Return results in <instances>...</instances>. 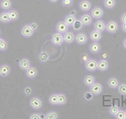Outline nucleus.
<instances>
[{"instance_id": "1", "label": "nucleus", "mask_w": 126, "mask_h": 119, "mask_svg": "<svg viewBox=\"0 0 126 119\" xmlns=\"http://www.w3.org/2000/svg\"><path fill=\"white\" fill-rule=\"evenodd\" d=\"M30 106L34 110H40L44 106V102L39 96H33L30 100Z\"/></svg>"}, {"instance_id": "2", "label": "nucleus", "mask_w": 126, "mask_h": 119, "mask_svg": "<svg viewBox=\"0 0 126 119\" xmlns=\"http://www.w3.org/2000/svg\"><path fill=\"white\" fill-rule=\"evenodd\" d=\"M119 29V25L117 21L115 20H109L106 23V31L109 34L114 35L118 32Z\"/></svg>"}, {"instance_id": "3", "label": "nucleus", "mask_w": 126, "mask_h": 119, "mask_svg": "<svg viewBox=\"0 0 126 119\" xmlns=\"http://www.w3.org/2000/svg\"><path fill=\"white\" fill-rule=\"evenodd\" d=\"M91 16L93 17V19H102L104 15V9L100 6H95L91 9Z\"/></svg>"}, {"instance_id": "4", "label": "nucleus", "mask_w": 126, "mask_h": 119, "mask_svg": "<svg viewBox=\"0 0 126 119\" xmlns=\"http://www.w3.org/2000/svg\"><path fill=\"white\" fill-rule=\"evenodd\" d=\"M85 69L89 72H94L97 70V60L94 58H90L84 64Z\"/></svg>"}, {"instance_id": "5", "label": "nucleus", "mask_w": 126, "mask_h": 119, "mask_svg": "<svg viewBox=\"0 0 126 119\" xmlns=\"http://www.w3.org/2000/svg\"><path fill=\"white\" fill-rule=\"evenodd\" d=\"M51 43L56 46H61L64 43L63 39V34H61L59 32H56L51 36Z\"/></svg>"}, {"instance_id": "6", "label": "nucleus", "mask_w": 126, "mask_h": 119, "mask_svg": "<svg viewBox=\"0 0 126 119\" xmlns=\"http://www.w3.org/2000/svg\"><path fill=\"white\" fill-rule=\"evenodd\" d=\"M78 8L81 11L87 13V12L91 11L93 8V4L89 0H81L78 3Z\"/></svg>"}, {"instance_id": "7", "label": "nucleus", "mask_w": 126, "mask_h": 119, "mask_svg": "<svg viewBox=\"0 0 126 119\" xmlns=\"http://www.w3.org/2000/svg\"><path fill=\"white\" fill-rule=\"evenodd\" d=\"M89 90L93 92V94L94 95V96H99V95H101L103 93V86L102 83L96 81L94 84L92 85V86L89 87Z\"/></svg>"}, {"instance_id": "8", "label": "nucleus", "mask_w": 126, "mask_h": 119, "mask_svg": "<svg viewBox=\"0 0 126 119\" xmlns=\"http://www.w3.org/2000/svg\"><path fill=\"white\" fill-rule=\"evenodd\" d=\"M34 31L30 27L29 24L28 25H24L22 26L21 29H20V35L24 38H30L34 35Z\"/></svg>"}, {"instance_id": "9", "label": "nucleus", "mask_w": 126, "mask_h": 119, "mask_svg": "<svg viewBox=\"0 0 126 119\" xmlns=\"http://www.w3.org/2000/svg\"><path fill=\"white\" fill-rule=\"evenodd\" d=\"M87 40H88V37H87V35L86 33H84V32H78L76 35L75 41L79 45H84L87 43Z\"/></svg>"}, {"instance_id": "10", "label": "nucleus", "mask_w": 126, "mask_h": 119, "mask_svg": "<svg viewBox=\"0 0 126 119\" xmlns=\"http://www.w3.org/2000/svg\"><path fill=\"white\" fill-rule=\"evenodd\" d=\"M69 26L64 20L62 21H59L56 25V32H59L61 34H65L66 32H67L69 30Z\"/></svg>"}, {"instance_id": "11", "label": "nucleus", "mask_w": 126, "mask_h": 119, "mask_svg": "<svg viewBox=\"0 0 126 119\" xmlns=\"http://www.w3.org/2000/svg\"><path fill=\"white\" fill-rule=\"evenodd\" d=\"M109 60L100 59L97 60V70L101 72H104L109 70Z\"/></svg>"}, {"instance_id": "12", "label": "nucleus", "mask_w": 126, "mask_h": 119, "mask_svg": "<svg viewBox=\"0 0 126 119\" xmlns=\"http://www.w3.org/2000/svg\"><path fill=\"white\" fill-rule=\"evenodd\" d=\"M89 37L92 41L93 42H99L103 39V33L98 30H96L93 29L89 34Z\"/></svg>"}, {"instance_id": "13", "label": "nucleus", "mask_w": 126, "mask_h": 119, "mask_svg": "<svg viewBox=\"0 0 126 119\" xmlns=\"http://www.w3.org/2000/svg\"><path fill=\"white\" fill-rule=\"evenodd\" d=\"M89 51L92 54L97 55V54L101 53V50H102V46H101L99 42H92V43L89 45Z\"/></svg>"}, {"instance_id": "14", "label": "nucleus", "mask_w": 126, "mask_h": 119, "mask_svg": "<svg viewBox=\"0 0 126 119\" xmlns=\"http://www.w3.org/2000/svg\"><path fill=\"white\" fill-rule=\"evenodd\" d=\"M63 39H64V42L66 44H72L75 41L76 39V35L74 34L73 31H68L63 34Z\"/></svg>"}, {"instance_id": "15", "label": "nucleus", "mask_w": 126, "mask_h": 119, "mask_svg": "<svg viewBox=\"0 0 126 119\" xmlns=\"http://www.w3.org/2000/svg\"><path fill=\"white\" fill-rule=\"evenodd\" d=\"M11 73V66L9 64H3L0 66V76L7 77Z\"/></svg>"}, {"instance_id": "16", "label": "nucleus", "mask_w": 126, "mask_h": 119, "mask_svg": "<svg viewBox=\"0 0 126 119\" xmlns=\"http://www.w3.org/2000/svg\"><path fill=\"white\" fill-rule=\"evenodd\" d=\"M119 85V80L115 76H111L107 80V86H109V88H110L112 90L117 89Z\"/></svg>"}, {"instance_id": "17", "label": "nucleus", "mask_w": 126, "mask_h": 119, "mask_svg": "<svg viewBox=\"0 0 126 119\" xmlns=\"http://www.w3.org/2000/svg\"><path fill=\"white\" fill-rule=\"evenodd\" d=\"M79 19L81 20V22L84 26H89L93 24V17L87 13H85L84 14L81 15Z\"/></svg>"}, {"instance_id": "18", "label": "nucleus", "mask_w": 126, "mask_h": 119, "mask_svg": "<svg viewBox=\"0 0 126 119\" xmlns=\"http://www.w3.org/2000/svg\"><path fill=\"white\" fill-rule=\"evenodd\" d=\"M93 29H96V30H98L100 32H103L106 30V23H105L103 20L102 19H97L96 21L94 22L93 24Z\"/></svg>"}, {"instance_id": "19", "label": "nucleus", "mask_w": 126, "mask_h": 119, "mask_svg": "<svg viewBox=\"0 0 126 119\" xmlns=\"http://www.w3.org/2000/svg\"><path fill=\"white\" fill-rule=\"evenodd\" d=\"M31 66V61L28 58H22L19 60V67L25 71Z\"/></svg>"}, {"instance_id": "20", "label": "nucleus", "mask_w": 126, "mask_h": 119, "mask_svg": "<svg viewBox=\"0 0 126 119\" xmlns=\"http://www.w3.org/2000/svg\"><path fill=\"white\" fill-rule=\"evenodd\" d=\"M38 70L35 66H30L28 70H25V75L28 78L30 79H34L35 77H37L38 76Z\"/></svg>"}, {"instance_id": "21", "label": "nucleus", "mask_w": 126, "mask_h": 119, "mask_svg": "<svg viewBox=\"0 0 126 119\" xmlns=\"http://www.w3.org/2000/svg\"><path fill=\"white\" fill-rule=\"evenodd\" d=\"M83 84L85 85L87 87H90L92 85H93L96 82V78L93 75H86V76L83 77Z\"/></svg>"}, {"instance_id": "22", "label": "nucleus", "mask_w": 126, "mask_h": 119, "mask_svg": "<svg viewBox=\"0 0 126 119\" xmlns=\"http://www.w3.org/2000/svg\"><path fill=\"white\" fill-rule=\"evenodd\" d=\"M38 60L40 63H47L50 60V55L46 50H41L38 54Z\"/></svg>"}, {"instance_id": "23", "label": "nucleus", "mask_w": 126, "mask_h": 119, "mask_svg": "<svg viewBox=\"0 0 126 119\" xmlns=\"http://www.w3.org/2000/svg\"><path fill=\"white\" fill-rule=\"evenodd\" d=\"M12 6H13L12 0H1V2H0V8L4 11H8V10L11 9Z\"/></svg>"}, {"instance_id": "24", "label": "nucleus", "mask_w": 126, "mask_h": 119, "mask_svg": "<svg viewBox=\"0 0 126 119\" xmlns=\"http://www.w3.org/2000/svg\"><path fill=\"white\" fill-rule=\"evenodd\" d=\"M9 12V18L11 19V22H15L17 21L19 18V13L18 10H16L15 9H11L9 10H8Z\"/></svg>"}, {"instance_id": "25", "label": "nucleus", "mask_w": 126, "mask_h": 119, "mask_svg": "<svg viewBox=\"0 0 126 119\" xmlns=\"http://www.w3.org/2000/svg\"><path fill=\"white\" fill-rule=\"evenodd\" d=\"M58 95V105L59 106H64L67 102V96L64 92L57 93Z\"/></svg>"}, {"instance_id": "26", "label": "nucleus", "mask_w": 126, "mask_h": 119, "mask_svg": "<svg viewBox=\"0 0 126 119\" xmlns=\"http://www.w3.org/2000/svg\"><path fill=\"white\" fill-rule=\"evenodd\" d=\"M0 22L3 24H8L11 22V19L9 18V14L8 11H3L0 13Z\"/></svg>"}, {"instance_id": "27", "label": "nucleus", "mask_w": 126, "mask_h": 119, "mask_svg": "<svg viewBox=\"0 0 126 119\" xmlns=\"http://www.w3.org/2000/svg\"><path fill=\"white\" fill-rule=\"evenodd\" d=\"M77 19H78V18H77L76 16H73L72 14H70V13L66 14L64 18V21L66 22V23L70 27H72V26L73 25V24L75 23V21H76Z\"/></svg>"}, {"instance_id": "28", "label": "nucleus", "mask_w": 126, "mask_h": 119, "mask_svg": "<svg viewBox=\"0 0 126 119\" xmlns=\"http://www.w3.org/2000/svg\"><path fill=\"white\" fill-rule=\"evenodd\" d=\"M93 97H94V95L93 94V92H91L90 90H87L83 92L82 93V98L84 101H86L87 102H90L93 100Z\"/></svg>"}, {"instance_id": "29", "label": "nucleus", "mask_w": 126, "mask_h": 119, "mask_svg": "<svg viewBox=\"0 0 126 119\" xmlns=\"http://www.w3.org/2000/svg\"><path fill=\"white\" fill-rule=\"evenodd\" d=\"M103 5L107 9H113L117 5L116 0H103Z\"/></svg>"}, {"instance_id": "30", "label": "nucleus", "mask_w": 126, "mask_h": 119, "mask_svg": "<svg viewBox=\"0 0 126 119\" xmlns=\"http://www.w3.org/2000/svg\"><path fill=\"white\" fill-rule=\"evenodd\" d=\"M49 103L52 106H57L58 105V95L57 93H51L48 97Z\"/></svg>"}, {"instance_id": "31", "label": "nucleus", "mask_w": 126, "mask_h": 119, "mask_svg": "<svg viewBox=\"0 0 126 119\" xmlns=\"http://www.w3.org/2000/svg\"><path fill=\"white\" fill-rule=\"evenodd\" d=\"M119 109H120V107H119V105L117 103H115L114 105H112V106H110L109 107V114L114 118V117L117 115L118 112H119Z\"/></svg>"}, {"instance_id": "32", "label": "nucleus", "mask_w": 126, "mask_h": 119, "mask_svg": "<svg viewBox=\"0 0 126 119\" xmlns=\"http://www.w3.org/2000/svg\"><path fill=\"white\" fill-rule=\"evenodd\" d=\"M72 29L74 31H80V30H82L83 29V27H84V25H82V23L81 22V20L78 19L75 21V23L73 24V25L72 26Z\"/></svg>"}, {"instance_id": "33", "label": "nucleus", "mask_w": 126, "mask_h": 119, "mask_svg": "<svg viewBox=\"0 0 126 119\" xmlns=\"http://www.w3.org/2000/svg\"><path fill=\"white\" fill-rule=\"evenodd\" d=\"M59 113L57 111H50L46 113V119H58Z\"/></svg>"}, {"instance_id": "34", "label": "nucleus", "mask_w": 126, "mask_h": 119, "mask_svg": "<svg viewBox=\"0 0 126 119\" xmlns=\"http://www.w3.org/2000/svg\"><path fill=\"white\" fill-rule=\"evenodd\" d=\"M117 90L119 95H121V96H126V83L125 82L119 83Z\"/></svg>"}, {"instance_id": "35", "label": "nucleus", "mask_w": 126, "mask_h": 119, "mask_svg": "<svg viewBox=\"0 0 126 119\" xmlns=\"http://www.w3.org/2000/svg\"><path fill=\"white\" fill-rule=\"evenodd\" d=\"M22 92H23V94L24 95V96H30L33 94L34 90H33V87H32L31 86H25L23 88V91H22Z\"/></svg>"}, {"instance_id": "36", "label": "nucleus", "mask_w": 126, "mask_h": 119, "mask_svg": "<svg viewBox=\"0 0 126 119\" xmlns=\"http://www.w3.org/2000/svg\"><path fill=\"white\" fill-rule=\"evenodd\" d=\"M9 48V43L5 39H2V41L0 43V50L1 51H6Z\"/></svg>"}, {"instance_id": "37", "label": "nucleus", "mask_w": 126, "mask_h": 119, "mask_svg": "<svg viewBox=\"0 0 126 119\" xmlns=\"http://www.w3.org/2000/svg\"><path fill=\"white\" fill-rule=\"evenodd\" d=\"M73 3H74L73 0H62V4L63 7H65V8L72 7Z\"/></svg>"}, {"instance_id": "38", "label": "nucleus", "mask_w": 126, "mask_h": 119, "mask_svg": "<svg viewBox=\"0 0 126 119\" xmlns=\"http://www.w3.org/2000/svg\"><path fill=\"white\" fill-rule=\"evenodd\" d=\"M90 58H91L90 55H89L87 53H82V55H80V60H81V62L83 64L86 63V62L90 59Z\"/></svg>"}, {"instance_id": "39", "label": "nucleus", "mask_w": 126, "mask_h": 119, "mask_svg": "<svg viewBox=\"0 0 126 119\" xmlns=\"http://www.w3.org/2000/svg\"><path fill=\"white\" fill-rule=\"evenodd\" d=\"M114 118L116 119H125V110L119 109V112H118Z\"/></svg>"}, {"instance_id": "40", "label": "nucleus", "mask_w": 126, "mask_h": 119, "mask_svg": "<svg viewBox=\"0 0 126 119\" xmlns=\"http://www.w3.org/2000/svg\"><path fill=\"white\" fill-rule=\"evenodd\" d=\"M29 25H30V27L31 28V29H33L34 32L37 31L38 29H39V25H38V24L36 23V22H34V21L31 22V23H30Z\"/></svg>"}, {"instance_id": "41", "label": "nucleus", "mask_w": 126, "mask_h": 119, "mask_svg": "<svg viewBox=\"0 0 126 119\" xmlns=\"http://www.w3.org/2000/svg\"><path fill=\"white\" fill-rule=\"evenodd\" d=\"M40 117H41V113H39V112H34V113L30 115L29 118L30 119H40Z\"/></svg>"}, {"instance_id": "42", "label": "nucleus", "mask_w": 126, "mask_h": 119, "mask_svg": "<svg viewBox=\"0 0 126 119\" xmlns=\"http://www.w3.org/2000/svg\"><path fill=\"white\" fill-rule=\"evenodd\" d=\"M101 59H105V60H109V54L108 52H103L101 54Z\"/></svg>"}, {"instance_id": "43", "label": "nucleus", "mask_w": 126, "mask_h": 119, "mask_svg": "<svg viewBox=\"0 0 126 119\" xmlns=\"http://www.w3.org/2000/svg\"><path fill=\"white\" fill-rule=\"evenodd\" d=\"M120 21L121 23H126V12L123 13L120 16Z\"/></svg>"}, {"instance_id": "44", "label": "nucleus", "mask_w": 126, "mask_h": 119, "mask_svg": "<svg viewBox=\"0 0 126 119\" xmlns=\"http://www.w3.org/2000/svg\"><path fill=\"white\" fill-rule=\"evenodd\" d=\"M69 13H70V14H72V15H73V16H76V17H77V15H78V11H77L76 9H72V10H71V11L69 12Z\"/></svg>"}, {"instance_id": "45", "label": "nucleus", "mask_w": 126, "mask_h": 119, "mask_svg": "<svg viewBox=\"0 0 126 119\" xmlns=\"http://www.w3.org/2000/svg\"><path fill=\"white\" fill-rule=\"evenodd\" d=\"M121 29L124 33H126V23H122L121 25Z\"/></svg>"}, {"instance_id": "46", "label": "nucleus", "mask_w": 126, "mask_h": 119, "mask_svg": "<svg viewBox=\"0 0 126 119\" xmlns=\"http://www.w3.org/2000/svg\"><path fill=\"white\" fill-rule=\"evenodd\" d=\"M122 45H123V47L126 50V38H125V39L123 40V42H122Z\"/></svg>"}, {"instance_id": "47", "label": "nucleus", "mask_w": 126, "mask_h": 119, "mask_svg": "<svg viewBox=\"0 0 126 119\" xmlns=\"http://www.w3.org/2000/svg\"><path fill=\"white\" fill-rule=\"evenodd\" d=\"M49 2H50V3H57V2L59 1V0H48Z\"/></svg>"}, {"instance_id": "48", "label": "nucleus", "mask_w": 126, "mask_h": 119, "mask_svg": "<svg viewBox=\"0 0 126 119\" xmlns=\"http://www.w3.org/2000/svg\"><path fill=\"white\" fill-rule=\"evenodd\" d=\"M2 39H3V38L0 37V43H1V41H2Z\"/></svg>"}, {"instance_id": "49", "label": "nucleus", "mask_w": 126, "mask_h": 119, "mask_svg": "<svg viewBox=\"0 0 126 119\" xmlns=\"http://www.w3.org/2000/svg\"><path fill=\"white\" fill-rule=\"evenodd\" d=\"M125 119H126V110H125Z\"/></svg>"}, {"instance_id": "50", "label": "nucleus", "mask_w": 126, "mask_h": 119, "mask_svg": "<svg viewBox=\"0 0 126 119\" xmlns=\"http://www.w3.org/2000/svg\"><path fill=\"white\" fill-rule=\"evenodd\" d=\"M0 35H1V29H0Z\"/></svg>"}]
</instances>
